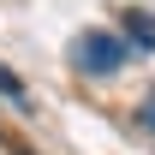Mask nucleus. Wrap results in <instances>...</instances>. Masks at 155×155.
<instances>
[{"label": "nucleus", "mask_w": 155, "mask_h": 155, "mask_svg": "<svg viewBox=\"0 0 155 155\" xmlns=\"http://www.w3.org/2000/svg\"><path fill=\"white\" fill-rule=\"evenodd\" d=\"M125 60H131V42H125V36H107V30H84V36L72 42V66H78V72H90V78L119 72Z\"/></svg>", "instance_id": "obj_1"}, {"label": "nucleus", "mask_w": 155, "mask_h": 155, "mask_svg": "<svg viewBox=\"0 0 155 155\" xmlns=\"http://www.w3.org/2000/svg\"><path fill=\"white\" fill-rule=\"evenodd\" d=\"M137 119H143V125H149V131H155V96L143 101V107H137Z\"/></svg>", "instance_id": "obj_4"}, {"label": "nucleus", "mask_w": 155, "mask_h": 155, "mask_svg": "<svg viewBox=\"0 0 155 155\" xmlns=\"http://www.w3.org/2000/svg\"><path fill=\"white\" fill-rule=\"evenodd\" d=\"M0 96H6V101H24V84L6 72V66H0Z\"/></svg>", "instance_id": "obj_3"}, {"label": "nucleus", "mask_w": 155, "mask_h": 155, "mask_svg": "<svg viewBox=\"0 0 155 155\" xmlns=\"http://www.w3.org/2000/svg\"><path fill=\"white\" fill-rule=\"evenodd\" d=\"M18 155H24V149H18Z\"/></svg>", "instance_id": "obj_5"}, {"label": "nucleus", "mask_w": 155, "mask_h": 155, "mask_svg": "<svg viewBox=\"0 0 155 155\" xmlns=\"http://www.w3.org/2000/svg\"><path fill=\"white\" fill-rule=\"evenodd\" d=\"M125 36H131L137 48H155V12H143V6H131V12H125Z\"/></svg>", "instance_id": "obj_2"}]
</instances>
